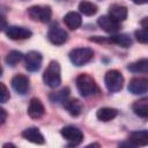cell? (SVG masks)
<instances>
[{"instance_id": "obj_13", "label": "cell", "mask_w": 148, "mask_h": 148, "mask_svg": "<svg viewBox=\"0 0 148 148\" xmlns=\"http://www.w3.org/2000/svg\"><path fill=\"white\" fill-rule=\"evenodd\" d=\"M97 25L103 29L105 32H109V34H114L119 30L120 25L118 22H116L113 18H111L109 15H103V16H99L97 18Z\"/></svg>"}, {"instance_id": "obj_1", "label": "cell", "mask_w": 148, "mask_h": 148, "mask_svg": "<svg viewBox=\"0 0 148 148\" xmlns=\"http://www.w3.org/2000/svg\"><path fill=\"white\" fill-rule=\"evenodd\" d=\"M76 88L81 96L89 97L91 95H95L98 91L97 83L92 76H90L87 73H82L76 77Z\"/></svg>"}, {"instance_id": "obj_7", "label": "cell", "mask_w": 148, "mask_h": 148, "mask_svg": "<svg viewBox=\"0 0 148 148\" xmlns=\"http://www.w3.org/2000/svg\"><path fill=\"white\" fill-rule=\"evenodd\" d=\"M49 42L53 45H62L67 42L68 39V34L67 31H65L62 28H60L59 25H51L49 28V31H47V35H46Z\"/></svg>"}, {"instance_id": "obj_4", "label": "cell", "mask_w": 148, "mask_h": 148, "mask_svg": "<svg viewBox=\"0 0 148 148\" xmlns=\"http://www.w3.org/2000/svg\"><path fill=\"white\" fill-rule=\"evenodd\" d=\"M28 15L32 21L47 23L52 17V9L47 5H35L28 8Z\"/></svg>"}, {"instance_id": "obj_25", "label": "cell", "mask_w": 148, "mask_h": 148, "mask_svg": "<svg viewBox=\"0 0 148 148\" xmlns=\"http://www.w3.org/2000/svg\"><path fill=\"white\" fill-rule=\"evenodd\" d=\"M23 53L20 51H10L7 56H6V64L9 66H16V64H18L22 59H23Z\"/></svg>"}, {"instance_id": "obj_27", "label": "cell", "mask_w": 148, "mask_h": 148, "mask_svg": "<svg viewBox=\"0 0 148 148\" xmlns=\"http://www.w3.org/2000/svg\"><path fill=\"white\" fill-rule=\"evenodd\" d=\"M10 98V94L6 84L0 82V103H6Z\"/></svg>"}, {"instance_id": "obj_23", "label": "cell", "mask_w": 148, "mask_h": 148, "mask_svg": "<svg viewBox=\"0 0 148 148\" xmlns=\"http://www.w3.org/2000/svg\"><path fill=\"white\" fill-rule=\"evenodd\" d=\"M79 10H80V13H82L86 16H92V15H95L97 13L98 7L94 2H90V1H81L79 3Z\"/></svg>"}, {"instance_id": "obj_10", "label": "cell", "mask_w": 148, "mask_h": 148, "mask_svg": "<svg viewBox=\"0 0 148 148\" xmlns=\"http://www.w3.org/2000/svg\"><path fill=\"white\" fill-rule=\"evenodd\" d=\"M148 90V80L146 77H133L128 83V91L134 95H143Z\"/></svg>"}, {"instance_id": "obj_17", "label": "cell", "mask_w": 148, "mask_h": 148, "mask_svg": "<svg viewBox=\"0 0 148 148\" xmlns=\"http://www.w3.org/2000/svg\"><path fill=\"white\" fill-rule=\"evenodd\" d=\"M64 108L68 111V113L73 117H77L81 114L83 110V104L77 99V98H71V99H65L62 102Z\"/></svg>"}, {"instance_id": "obj_2", "label": "cell", "mask_w": 148, "mask_h": 148, "mask_svg": "<svg viewBox=\"0 0 148 148\" xmlns=\"http://www.w3.org/2000/svg\"><path fill=\"white\" fill-rule=\"evenodd\" d=\"M44 83L50 88H57L61 83V69L58 61L52 60L47 65L43 74Z\"/></svg>"}, {"instance_id": "obj_15", "label": "cell", "mask_w": 148, "mask_h": 148, "mask_svg": "<svg viewBox=\"0 0 148 148\" xmlns=\"http://www.w3.org/2000/svg\"><path fill=\"white\" fill-rule=\"evenodd\" d=\"M128 142L133 147H145L148 145V131L142 130V131H135L132 132L128 136Z\"/></svg>"}, {"instance_id": "obj_28", "label": "cell", "mask_w": 148, "mask_h": 148, "mask_svg": "<svg viewBox=\"0 0 148 148\" xmlns=\"http://www.w3.org/2000/svg\"><path fill=\"white\" fill-rule=\"evenodd\" d=\"M6 119H7V111L0 106V126L6 121Z\"/></svg>"}, {"instance_id": "obj_16", "label": "cell", "mask_w": 148, "mask_h": 148, "mask_svg": "<svg viewBox=\"0 0 148 148\" xmlns=\"http://www.w3.org/2000/svg\"><path fill=\"white\" fill-rule=\"evenodd\" d=\"M127 14H128V12H127V8L125 6L113 3L109 7V16L118 23L125 21L127 18Z\"/></svg>"}, {"instance_id": "obj_14", "label": "cell", "mask_w": 148, "mask_h": 148, "mask_svg": "<svg viewBox=\"0 0 148 148\" xmlns=\"http://www.w3.org/2000/svg\"><path fill=\"white\" fill-rule=\"evenodd\" d=\"M25 140L32 142V143H36V145H43L45 142V139H44V135L40 133V131L37 128V127H29V128H25L22 134H21Z\"/></svg>"}, {"instance_id": "obj_9", "label": "cell", "mask_w": 148, "mask_h": 148, "mask_svg": "<svg viewBox=\"0 0 148 148\" xmlns=\"http://www.w3.org/2000/svg\"><path fill=\"white\" fill-rule=\"evenodd\" d=\"M6 35L9 39L13 40H22L30 38L32 36V32L30 29L24 28V27H18V25H9L6 28Z\"/></svg>"}, {"instance_id": "obj_21", "label": "cell", "mask_w": 148, "mask_h": 148, "mask_svg": "<svg viewBox=\"0 0 148 148\" xmlns=\"http://www.w3.org/2000/svg\"><path fill=\"white\" fill-rule=\"evenodd\" d=\"M108 42L110 43H113V44H117L121 47H130L131 44H132V39L128 35L126 34H119V35H113V36H110L108 38Z\"/></svg>"}, {"instance_id": "obj_32", "label": "cell", "mask_w": 148, "mask_h": 148, "mask_svg": "<svg viewBox=\"0 0 148 148\" xmlns=\"http://www.w3.org/2000/svg\"><path fill=\"white\" fill-rule=\"evenodd\" d=\"M1 74H2V68H1V66H0V76H1Z\"/></svg>"}, {"instance_id": "obj_6", "label": "cell", "mask_w": 148, "mask_h": 148, "mask_svg": "<svg viewBox=\"0 0 148 148\" xmlns=\"http://www.w3.org/2000/svg\"><path fill=\"white\" fill-rule=\"evenodd\" d=\"M60 134L67 141L68 146H71V147L79 146L83 141V133H82V131L80 128L75 127V126H72V125L62 127L60 130Z\"/></svg>"}, {"instance_id": "obj_24", "label": "cell", "mask_w": 148, "mask_h": 148, "mask_svg": "<svg viewBox=\"0 0 148 148\" xmlns=\"http://www.w3.org/2000/svg\"><path fill=\"white\" fill-rule=\"evenodd\" d=\"M69 96V88L65 87L62 89H60L59 91H54L50 94V99L53 103H62L65 99H67V97Z\"/></svg>"}, {"instance_id": "obj_30", "label": "cell", "mask_w": 148, "mask_h": 148, "mask_svg": "<svg viewBox=\"0 0 148 148\" xmlns=\"http://www.w3.org/2000/svg\"><path fill=\"white\" fill-rule=\"evenodd\" d=\"M132 2H134L135 5H145L148 2V0H132Z\"/></svg>"}, {"instance_id": "obj_29", "label": "cell", "mask_w": 148, "mask_h": 148, "mask_svg": "<svg viewBox=\"0 0 148 148\" xmlns=\"http://www.w3.org/2000/svg\"><path fill=\"white\" fill-rule=\"evenodd\" d=\"M6 28H7V20L3 15L0 14V31L6 30Z\"/></svg>"}, {"instance_id": "obj_26", "label": "cell", "mask_w": 148, "mask_h": 148, "mask_svg": "<svg viewBox=\"0 0 148 148\" xmlns=\"http://www.w3.org/2000/svg\"><path fill=\"white\" fill-rule=\"evenodd\" d=\"M135 37H136V39L140 42V43H142V44H146L147 42H148V35H147V27H142L141 29H139V30H136L135 32Z\"/></svg>"}, {"instance_id": "obj_12", "label": "cell", "mask_w": 148, "mask_h": 148, "mask_svg": "<svg viewBox=\"0 0 148 148\" xmlns=\"http://www.w3.org/2000/svg\"><path fill=\"white\" fill-rule=\"evenodd\" d=\"M12 87L18 95H25L29 90V79L23 74H16L12 79Z\"/></svg>"}, {"instance_id": "obj_3", "label": "cell", "mask_w": 148, "mask_h": 148, "mask_svg": "<svg viewBox=\"0 0 148 148\" xmlns=\"http://www.w3.org/2000/svg\"><path fill=\"white\" fill-rule=\"evenodd\" d=\"M69 60L74 66H83L86 64H88L92 57H94V51L90 47H76L73 49L69 54Z\"/></svg>"}, {"instance_id": "obj_18", "label": "cell", "mask_w": 148, "mask_h": 148, "mask_svg": "<svg viewBox=\"0 0 148 148\" xmlns=\"http://www.w3.org/2000/svg\"><path fill=\"white\" fill-rule=\"evenodd\" d=\"M64 23H65L66 27L69 28L71 30H76V29L80 28L81 24H82L81 15H80L77 12H68V13L64 16Z\"/></svg>"}, {"instance_id": "obj_5", "label": "cell", "mask_w": 148, "mask_h": 148, "mask_svg": "<svg viewBox=\"0 0 148 148\" xmlns=\"http://www.w3.org/2000/svg\"><path fill=\"white\" fill-rule=\"evenodd\" d=\"M104 83L106 89L110 92H118L123 89L124 86V76L117 69L108 71L104 76Z\"/></svg>"}, {"instance_id": "obj_20", "label": "cell", "mask_w": 148, "mask_h": 148, "mask_svg": "<svg viewBox=\"0 0 148 148\" xmlns=\"http://www.w3.org/2000/svg\"><path fill=\"white\" fill-rule=\"evenodd\" d=\"M132 109L136 116L146 119L148 117V99L145 97L139 101H135L132 105Z\"/></svg>"}, {"instance_id": "obj_11", "label": "cell", "mask_w": 148, "mask_h": 148, "mask_svg": "<svg viewBox=\"0 0 148 148\" xmlns=\"http://www.w3.org/2000/svg\"><path fill=\"white\" fill-rule=\"evenodd\" d=\"M28 114L31 119H40L45 114V108L40 99L36 97L30 99L28 105Z\"/></svg>"}, {"instance_id": "obj_19", "label": "cell", "mask_w": 148, "mask_h": 148, "mask_svg": "<svg viewBox=\"0 0 148 148\" xmlns=\"http://www.w3.org/2000/svg\"><path fill=\"white\" fill-rule=\"evenodd\" d=\"M118 116V110L113 109V108H101L97 110L96 112V117L98 120L101 121H111L112 119H114Z\"/></svg>"}, {"instance_id": "obj_22", "label": "cell", "mask_w": 148, "mask_h": 148, "mask_svg": "<svg viewBox=\"0 0 148 148\" xmlns=\"http://www.w3.org/2000/svg\"><path fill=\"white\" fill-rule=\"evenodd\" d=\"M128 71L133 72V73H147L148 72V60L146 58L143 59H140V60H136L132 64H130L127 66Z\"/></svg>"}, {"instance_id": "obj_8", "label": "cell", "mask_w": 148, "mask_h": 148, "mask_svg": "<svg viewBox=\"0 0 148 148\" xmlns=\"http://www.w3.org/2000/svg\"><path fill=\"white\" fill-rule=\"evenodd\" d=\"M23 58H24L25 68L29 72H37L40 68L42 61H43V56L40 52L32 50V51H29Z\"/></svg>"}, {"instance_id": "obj_31", "label": "cell", "mask_w": 148, "mask_h": 148, "mask_svg": "<svg viewBox=\"0 0 148 148\" xmlns=\"http://www.w3.org/2000/svg\"><path fill=\"white\" fill-rule=\"evenodd\" d=\"M3 147H15V145H13V143H5Z\"/></svg>"}]
</instances>
